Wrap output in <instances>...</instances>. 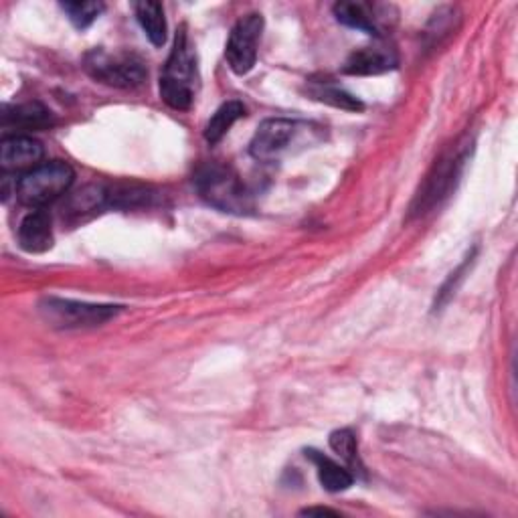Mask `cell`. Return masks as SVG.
I'll list each match as a JSON object with an SVG mask.
<instances>
[{
	"label": "cell",
	"mask_w": 518,
	"mask_h": 518,
	"mask_svg": "<svg viewBox=\"0 0 518 518\" xmlns=\"http://www.w3.org/2000/svg\"><path fill=\"white\" fill-rule=\"evenodd\" d=\"M195 94H197V57H195L187 27H181L160 75V98L168 108L187 112L195 102Z\"/></svg>",
	"instance_id": "6da1fadb"
},
{
	"label": "cell",
	"mask_w": 518,
	"mask_h": 518,
	"mask_svg": "<svg viewBox=\"0 0 518 518\" xmlns=\"http://www.w3.org/2000/svg\"><path fill=\"white\" fill-rule=\"evenodd\" d=\"M193 181L201 199L211 207L231 215H247L253 211L251 193L231 166L219 162L203 164L197 168Z\"/></svg>",
	"instance_id": "7a4b0ae2"
},
{
	"label": "cell",
	"mask_w": 518,
	"mask_h": 518,
	"mask_svg": "<svg viewBox=\"0 0 518 518\" xmlns=\"http://www.w3.org/2000/svg\"><path fill=\"white\" fill-rule=\"evenodd\" d=\"M75 172L63 160H51L23 172L15 191L23 205L31 209H41L59 201L73 185Z\"/></svg>",
	"instance_id": "3957f363"
},
{
	"label": "cell",
	"mask_w": 518,
	"mask_h": 518,
	"mask_svg": "<svg viewBox=\"0 0 518 518\" xmlns=\"http://www.w3.org/2000/svg\"><path fill=\"white\" fill-rule=\"evenodd\" d=\"M83 69L96 81L120 90L138 88L148 75L140 57L130 53H108L104 49H94L85 55Z\"/></svg>",
	"instance_id": "277c9868"
},
{
	"label": "cell",
	"mask_w": 518,
	"mask_h": 518,
	"mask_svg": "<svg viewBox=\"0 0 518 518\" xmlns=\"http://www.w3.org/2000/svg\"><path fill=\"white\" fill-rule=\"evenodd\" d=\"M310 132H314L312 124L288 118H270L259 124L249 144V154L259 162H276L290 154L294 146L302 144V136Z\"/></svg>",
	"instance_id": "5b68a950"
},
{
	"label": "cell",
	"mask_w": 518,
	"mask_h": 518,
	"mask_svg": "<svg viewBox=\"0 0 518 518\" xmlns=\"http://www.w3.org/2000/svg\"><path fill=\"white\" fill-rule=\"evenodd\" d=\"M122 306L88 304L63 298H45L39 304L41 316L57 328H94L116 318Z\"/></svg>",
	"instance_id": "8992f818"
},
{
	"label": "cell",
	"mask_w": 518,
	"mask_h": 518,
	"mask_svg": "<svg viewBox=\"0 0 518 518\" xmlns=\"http://www.w3.org/2000/svg\"><path fill=\"white\" fill-rule=\"evenodd\" d=\"M262 31L264 17L259 13H249L235 23L225 47V59L233 73L247 75L253 69L257 61V45L259 39H262Z\"/></svg>",
	"instance_id": "52a82bcc"
},
{
	"label": "cell",
	"mask_w": 518,
	"mask_h": 518,
	"mask_svg": "<svg viewBox=\"0 0 518 518\" xmlns=\"http://www.w3.org/2000/svg\"><path fill=\"white\" fill-rule=\"evenodd\" d=\"M45 148L31 136H9L0 142V166L5 172H29L43 164Z\"/></svg>",
	"instance_id": "ba28073f"
},
{
	"label": "cell",
	"mask_w": 518,
	"mask_h": 518,
	"mask_svg": "<svg viewBox=\"0 0 518 518\" xmlns=\"http://www.w3.org/2000/svg\"><path fill=\"white\" fill-rule=\"evenodd\" d=\"M110 207V193L106 187L100 185H88L81 187L79 191L71 193L63 207H61V217L67 223H83L96 215H100L104 209Z\"/></svg>",
	"instance_id": "9c48e42d"
},
{
	"label": "cell",
	"mask_w": 518,
	"mask_h": 518,
	"mask_svg": "<svg viewBox=\"0 0 518 518\" xmlns=\"http://www.w3.org/2000/svg\"><path fill=\"white\" fill-rule=\"evenodd\" d=\"M332 11L340 25L363 31L373 37H381L379 21L381 17H387L389 9L383 5H369V3H336Z\"/></svg>",
	"instance_id": "30bf717a"
},
{
	"label": "cell",
	"mask_w": 518,
	"mask_h": 518,
	"mask_svg": "<svg viewBox=\"0 0 518 518\" xmlns=\"http://www.w3.org/2000/svg\"><path fill=\"white\" fill-rule=\"evenodd\" d=\"M397 67V55L393 49L385 45H371L355 51L347 63H344V73L349 75H379Z\"/></svg>",
	"instance_id": "8fae6325"
},
{
	"label": "cell",
	"mask_w": 518,
	"mask_h": 518,
	"mask_svg": "<svg viewBox=\"0 0 518 518\" xmlns=\"http://www.w3.org/2000/svg\"><path fill=\"white\" fill-rule=\"evenodd\" d=\"M19 245L27 253H45L53 247L51 217L45 211H33L21 221Z\"/></svg>",
	"instance_id": "7c38bea8"
},
{
	"label": "cell",
	"mask_w": 518,
	"mask_h": 518,
	"mask_svg": "<svg viewBox=\"0 0 518 518\" xmlns=\"http://www.w3.org/2000/svg\"><path fill=\"white\" fill-rule=\"evenodd\" d=\"M462 160L464 158H460V156H452L448 160H442L440 166H436V175H431L427 179L423 193L417 197V201H419L417 211L436 205L452 189V185L458 177V166L462 164Z\"/></svg>",
	"instance_id": "4fadbf2b"
},
{
	"label": "cell",
	"mask_w": 518,
	"mask_h": 518,
	"mask_svg": "<svg viewBox=\"0 0 518 518\" xmlns=\"http://www.w3.org/2000/svg\"><path fill=\"white\" fill-rule=\"evenodd\" d=\"M306 458H310L314 462L318 480L324 486V490H328V492H344V490H349L353 486L355 476L347 468H342L340 464L330 460L328 456L320 454L318 450H308Z\"/></svg>",
	"instance_id": "5bb4252c"
},
{
	"label": "cell",
	"mask_w": 518,
	"mask_h": 518,
	"mask_svg": "<svg viewBox=\"0 0 518 518\" xmlns=\"http://www.w3.org/2000/svg\"><path fill=\"white\" fill-rule=\"evenodd\" d=\"M134 13L136 19L144 31V35L148 37V41L154 47H162L166 41V21H164V9L160 3H136L134 5Z\"/></svg>",
	"instance_id": "9a60e30c"
},
{
	"label": "cell",
	"mask_w": 518,
	"mask_h": 518,
	"mask_svg": "<svg viewBox=\"0 0 518 518\" xmlns=\"http://www.w3.org/2000/svg\"><path fill=\"white\" fill-rule=\"evenodd\" d=\"M17 126L23 130H43L51 126V112L39 102L21 104L5 110V126Z\"/></svg>",
	"instance_id": "2e32d148"
},
{
	"label": "cell",
	"mask_w": 518,
	"mask_h": 518,
	"mask_svg": "<svg viewBox=\"0 0 518 518\" xmlns=\"http://www.w3.org/2000/svg\"><path fill=\"white\" fill-rule=\"evenodd\" d=\"M245 116V106L237 100H231L227 104H223L215 114L213 118L209 120L207 128H205V140L209 144H217L223 140V136L233 128V124L237 120H241Z\"/></svg>",
	"instance_id": "e0dca14e"
},
{
	"label": "cell",
	"mask_w": 518,
	"mask_h": 518,
	"mask_svg": "<svg viewBox=\"0 0 518 518\" xmlns=\"http://www.w3.org/2000/svg\"><path fill=\"white\" fill-rule=\"evenodd\" d=\"M310 96L322 104H328L332 108H338V110H347V112H363L365 106L359 98H355L353 94L344 92L340 88H336V85H330V83H312L310 88Z\"/></svg>",
	"instance_id": "ac0fdd59"
},
{
	"label": "cell",
	"mask_w": 518,
	"mask_h": 518,
	"mask_svg": "<svg viewBox=\"0 0 518 518\" xmlns=\"http://www.w3.org/2000/svg\"><path fill=\"white\" fill-rule=\"evenodd\" d=\"M61 9L73 23V27L83 31L100 19L106 7L102 3H61Z\"/></svg>",
	"instance_id": "d6986e66"
},
{
	"label": "cell",
	"mask_w": 518,
	"mask_h": 518,
	"mask_svg": "<svg viewBox=\"0 0 518 518\" xmlns=\"http://www.w3.org/2000/svg\"><path fill=\"white\" fill-rule=\"evenodd\" d=\"M330 448L334 454H338L342 460H347L349 464H357L359 456H357V438L351 429H336L330 434L328 440Z\"/></svg>",
	"instance_id": "ffe728a7"
},
{
	"label": "cell",
	"mask_w": 518,
	"mask_h": 518,
	"mask_svg": "<svg viewBox=\"0 0 518 518\" xmlns=\"http://www.w3.org/2000/svg\"><path fill=\"white\" fill-rule=\"evenodd\" d=\"M474 257H476V249H474V251H470V253L464 257V262L458 266V270L450 274V278L446 280V284H444V286H442V290L438 292V298H436V310H438V308H442V306H444V304H446V302L456 294V290H458L460 282L466 278L464 274H468L470 266L474 264Z\"/></svg>",
	"instance_id": "44dd1931"
},
{
	"label": "cell",
	"mask_w": 518,
	"mask_h": 518,
	"mask_svg": "<svg viewBox=\"0 0 518 518\" xmlns=\"http://www.w3.org/2000/svg\"><path fill=\"white\" fill-rule=\"evenodd\" d=\"M302 514H308V516H312V514H332V516H336V512L330 510V508H304Z\"/></svg>",
	"instance_id": "7402d4cb"
}]
</instances>
